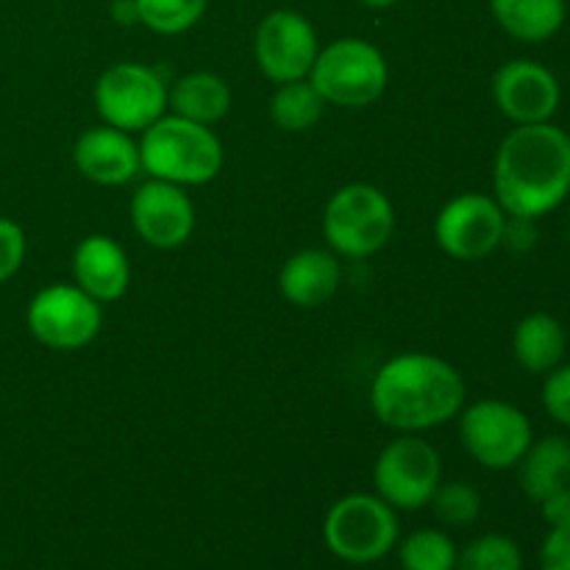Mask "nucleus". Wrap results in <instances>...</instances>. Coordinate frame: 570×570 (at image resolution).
Returning <instances> with one entry per match:
<instances>
[{"mask_svg": "<svg viewBox=\"0 0 570 570\" xmlns=\"http://www.w3.org/2000/svg\"><path fill=\"white\" fill-rule=\"evenodd\" d=\"M495 200L512 217H540L570 195V134L554 122L515 126L499 145L493 165Z\"/></svg>", "mask_w": 570, "mask_h": 570, "instance_id": "nucleus-1", "label": "nucleus"}, {"mask_svg": "<svg viewBox=\"0 0 570 570\" xmlns=\"http://www.w3.org/2000/svg\"><path fill=\"white\" fill-rule=\"evenodd\" d=\"M371 406L384 426L421 434L460 415L465 379L451 362L434 354L393 356L373 376Z\"/></svg>", "mask_w": 570, "mask_h": 570, "instance_id": "nucleus-2", "label": "nucleus"}, {"mask_svg": "<svg viewBox=\"0 0 570 570\" xmlns=\"http://www.w3.org/2000/svg\"><path fill=\"white\" fill-rule=\"evenodd\" d=\"M139 161L150 178L200 187L215 181L223 167V145L204 122L178 115H161L139 139Z\"/></svg>", "mask_w": 570, "mask_h": 570, "instance_id": "nucleus-3", "label": "nucleus"}, {"mask_svg": "<svg viewBox=\"0 0 570 570\" xmlns=\"http://www.w3.org/2000/svg\"><path fill=\"white\" fill-rule=\"evenodd\" d=\"M390 67L382 50L360 37L334 39L317 53L309 81L323 100L343 109L376 104L387 89Z\"/></svg>", "mask_w": 570, "mask_h": 570, "instance_id": "nucleus-4", "label": "nucleus"}, {"mask_svg": "<svg viewBox=\"0 0 570 570\" xmlns=\"http://www.w3.org/2000/svg\"><path fill=\"white\" fill-rule=\"evenodd\" d=\"M401 534L399 512L384 499L354 493L340 499L323 521V540L337 560L371 566L395 549Z\"/></svg>", "mask_w": 570, "mask_h": 570, "instance_id": "nucleus-5", "label": "nucleus"}, {"mask_svg": "<svg viewBox=\"0 0 570 570\" xmlns=\"http://www.w3.org/2000/svg\"><path fill=\"white\" fill-rule=\"evenodd\" d=\"M395 209L373 184H348L332 195L323 215V237L328 248L348 259L379 254L393 239Z\"/></svg>", "mask_w": 570, "mask_h": 570, "instance_id": "nucleus-6", "label": "nucleus"}, {"mask_svg": "<svg viewBox=\"0 0 570 570\" xmlns=\"http://www.w3.org/2000/svg\"><path fill=\"white\" fill-rule=\"evenodd\" d=\"M95 109L106 126L142 134L167 109L170 87L159 70L139 61H117L95 81Z\"/></svg>", "mask_w": 570, "mask_h": 570, "instance_id": "nucleus-7", "label": "nucleus"}, {"mask_svg": "<svg viewBox=\"0 0 570 570\" xmlns=\"http://www.w3.org/2000/svg\"><path fill=\"white\" fill-rule=\"evenodd\" d=\"M440 482H443V460L438 449L417 434H401L384 445L373 465L376 495L395 512H415L429 507Z\"/></svg>", "mask_w": 570, "mask_h": 570, "instance_id": "nucleus-8", "label": "nucleus"}, {"mask_svg": "<svg viewBox=\"0 0 570 570\" xmlns=\"http://www.w3.org/2000/svg\"><path fill=\"white\" fill-rule=\"evenodd\" d=\"M460 438L468 454L488 471H510L532 445L527 412L507 401L484 399L462 410Z\"/></svg>", "mask_w": 570, "mask_h": 570, "instance_id": "nucleus-9", "label": "nucleus"}, {"mask_svg": "<svg viewBox=\"0 0 570 570\" xmlns=\"http://www.w3.org/2000/svg\"><path fill=\"white\" fill-rule=\"evenodd\" d=\"M26 323L45 348L78 351L100 334L104 304L89 298L76 284H50L31 298Z\"/></svg>", "mask_w": 570, "mask_h": 570, "instance_id": "nucleus-10", "label": "nucleus"}, {"mask_svg": "<svg viewBox=\"0 0 570 570\" xmlns=\"http://www.w3.org/2000/svg\"><path fill=\"white\" fill-rule=\"evenodd\" d=\"M507 212L490 195L462 193L440 209L434 220V239L460 262H476L501 248Z\"/></svg>", "mask_w": 570, "mask_h": 570, "instance_id": "nucleus-11", "label": "nucleus"}, {"mask_svg": "<svg viewBox=\"0 0 570 570\" xmlns=\"http://www.w3.org/2000/svg\"><path fill=\"white\" fill-rule=\"evenodd\" d=\"M321 45L315 26L301 11L276 9L262 17L254 37V59L273 83L309 78Z\"/></svg>", "mask_w": 570, "mask_h": 570, "instance_id": "nucleus-12", "label": "nucleus"}, {"mask_svg": "<svg viewBox=\"0 0 570 570\" xmlns=\"http://www.w3.org/2000/svg\"><path fill=\"white\" fill-rule=\"evenodd\" d=\"M493 100L501 115L515 126L551 122L562 100L554 72L534 59H512L493 76Z\"/></svg>", "mask_w": 570, "mask_h": 570, "instance_id": "nucleus-13", "label": "nucleus"}, {"mask_svg": "<svg viewBox=\"0 0 570 570\" xmlns=\"http://www.w3.org/2000/svg\"><path fill=\"white\" fill-rule=\"evenodd\" d=\"M131 223L150 248H181L195 232V204L178 184L150 178L131 195Z\"/></svg>", "mask_w": 570, "mask_h": 570, "instance_id": "nucleus-14", "label": "nucleus"}, {"mask_svg": "<svg viewBox=\"0 0 570 570\" xmlns=\"http://www.w3.org/2000/svg\"><path fill=\"white\" fill-rule=\"evenodd\" d=\"M72 161L87 181L100 184V187H122L142 170L139 142H134L128 131L106 126V122L89 128L76 139Z\"/></svg>", "mask_w": 570, "mask_h": 570, "instance_id": "nucleus-15", "label": "nucleus"}, {"mask_svg": "<svg viewBox=\"0 0 570 570\" xmlns=\"http://www.w3.org/2000/svg\"><path fill=\"white\" fill-rule=\"evenodd\" d=\"M72 278L89 298L98 304H111L128 293L131 284V265L117 239L106 234H92L81 239L72 254Z\"/></svg>", "mask_w": 570, "mask_h": 570, "instance_id": "nucleus-16", "label": "nucleus"}, {"mask_svg": "<svg viewBox=\"0 0 570 570\" xmlns=\"http://www.w3.org/2000/svg\"><path fill=\"white\" fill-rule=\"evenodd\" d=\"M340 262L337 256L321 248H306L289 256L278 273L282 295L301 309H317L334 298L340 287Z\"/></svg>", "mask_w": 570, "mask_h": 570, "instance_id": "nucleus-17", "label": "nucleus"}, {"mask_svg": "<svg viewBox=\"0 0 570 570\" xmlns=\"http://www.w3.org/2000/svg\"><path fill=\"white\" fill-rule=\"evenodd\" d=\"M568 351L566 326L549 312H532L512 334V354L527 373H551L562 365Z\"/></svg>", "mask_w": 570, "mask_h": 570, "instance_id": "nucleus-18", "label": "nucleus"}, {"mask_svg": "<svg viewBox=\"0 0 570 570\" xmlns=\"http://www.w3.org/2000/svg\"><path fill=\"white\" fill-rule=\"evenodd\" d=\"M493 20L504 33L527 45L549 42L566 26V0H490Z\"/></svg>", "mask_w": 570, "mask_h": 570, "instance_id": "nucleus-19", "label": "nucleus"}, {"mask_svg": "<svg viewBox=\"0 0 570 570\" xmlns=\"http://www.w3.org/2000/svg\"><path fill=\"white\" fill-rule=\"evenodd\" d=\"M515 468L521 490L538 504L549 493L570 484V440L560 438V434H546V438L532 440V445Z\"/></svg>", "mask_w": 570, "mask_h": 570, "instance_id": "nucleus-20", "label": "nucleus"}, {"mask_svg": "<svg viewBox=\"0 0 570 570\" xmlns=\"http://www.w3.org/2000/svg\"><path fill=\"white\" fill-rule=\"evenodd\" d=\"M167 106L173 109V115L212 126L232 109V89L215 72H187L170 87Z\"/></svg>", "mask_w": 570, "mask_h": 570, "instance_id": "nucleus-21", "label": "nucleus"}, {"mask_svg": "<svg viewBox=\"0 0 570 570\" xmlns=\"http://www.w3.org/2000/svg\"><path fill=\"white\" fill-rule=\"evenodd\" d=\"M326 106L328 104L317 92L315 83L309 78H298V81L278 83V89L271 98V117L284 131L301 134L321 122Z\"/></svg>", "mask_w": 570, "mask_h": 570, "instance_id": "nucleus-22", "label": "nucleus"}, {"mask_svg": "<svg viewBox=\"0 0 570 570\" xmlns=\"http://www.w3.org/2000/svg\"><path fill=\"white\" fill-rule=\"evenodd\" d=\"M460 549L440 529H417L401 540L399 562L404 570H454Z\"/></svg>", "mask_w": 570, "mask_h": 570, "instance_id": "nucleus-23", "label": "nucleus"}, {"mask_svg": "<svg viewBox=\"0 0 570 570\" xmlns=\"http://www.w3.org/2000/svg\"><path fill=\"white\" fill-rule=\"evenodd\" d=\"M209 0H137L139 26L154 33L176 37L198 26Z\"/></svg>", "mask_w": 570, "mask_h": 570, "instance_id": "nucleus-24", "label": "nucleus"}, {"mask_svg": "<svg viewBox=\"0 0 570 570\" xmlns=\"http://www.w3.org/2000/svg\"><path fill=\"white\" fill-rule=\"evenodd\" d=\"M454 570H523V551L507 534L490 532L460 551Z\"/></svg>", "mask_w": 570, "mask_h": 570, "instance_id": "nucleus-25", "label": "nucleus"}, {"mask_svg": "<svg viewBox=\"0 0 570 570\" xmlns=\"http://www.w3.org/2000/svg\"><path fill=\"white\" fill-rule=\"evenodd\" d=\"M429 507H432L440 523L465 529L471 523H476L479 515H482V493L471 482H440Z\"/></svg>", "mask_w": 570, "mask_h": 570, "instance_id": "nucleus-26", "label": "nucleus"}, {"mask_svg": "<svg viewBox=\"0 0 570 570\" xmlns=\"http://www.w3.org/2000/svg\"><path fill=\"white\" fill-rule=\"evenodd\" d=\"M543 406L551 421L570 429V365H557L554 371L546 373Z\"/></svg>", "mask_w": 570, "mask_h": 570, "instance_id": "nucleus-27", "label": "nucleus"}, {"mask_svg": "<svg viewBox=\"0 0 570 570\" xmlns=\"http://www.w3.org/2000/svg\"><path fill=\"white\" fill-rule=\"evenodd\" d=\"M26 232L11 217H0V284L9 282L26 262Z\"/></svg>", "mask_w": 570, "mask_h": 570, "instance_id": "nucleus-28", "label": "nucleus"}, {"mask_svg": "<svg viewBox=\"0 0 570 570\" xmlns=\"http://www.w3.org/2000/svg\"><path fill=\"white\" fill-rule=\"evenodd\" d=\"M540 570H570V527L546 534L540 546Z\"/></svg>", "mask_w": 570, "mask_h": 570, "instance_id": "nucleus-29", "label": "nucleus"}, {"mask_svg": "<svg viewBox=\"0 0 570 570\" xmlns=\"http://www.w3.org/2000/svg\"><path fill=\"white\" fill-rule=\"evenodd\" d=\"M538 220H529V217H512L507 215L504 234H501V245L515 254H527L538 245Z\"/></svg>", "mask_w": 570, "mask_h": 570, "instance_id": "nucleus-30", "label": "nucleus"}, {"mask_svg": "<svg viewBox=\"0 0 570 570\" xmlns=\"http://www.w3.org/2000/svg\"><path fill=\"white\" fill-rule=\"evenodd\" d=\"M538 504H540V515H543V521L549 523L551 529L570 527V484L568 488H560L554 490V493H549L543 501H538Z\"/></svg>", "mask_w": 570, "mask_h": 570, "instance_id": "nucleus-31", "label": "nucleus"}, {"mask_svg": "<svg viewBox=\"0 0 570 570\" xmlns=\"http://www.w3.org/2000/svg\"><path fill=\"white\" fill-rule=\"evenodd\" d=\"M111 17H115L117 26H139L137 0H115L111 3Z\"/></svg>", "mask_w": 570, "mask_h": 570, "instance_id": "nucleus-32", "label": "nucleus"}, {"mask_svg": "<svg viewBox=\"0 0 570 570\" xmlns=\"http://www.w3.org/2000/svg\"><path fill=\"white\" fill-rule=\"evenodd\" d=\"M362 6H367V9H390V6H395L399 0H360Z\"/></svg>", "mask_w": 570, "mask_h": 570, "instance_id": "nucleus-33", "label": "nucleus"}]
</instances>
